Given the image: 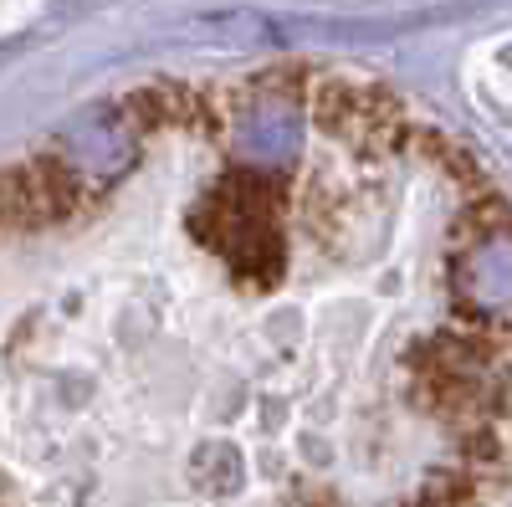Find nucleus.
I'll use <instances>...</instances> for the list:
<instances>
[{"mask_svg":"<svg viewBox=\"0 0 512 507\" xmlns=\"http://www.w3.org/2000/svg\"><path fill=\"white\" fill-rule=\"evenodd\" d=\"M297 139H303V103H297V82L287 77H267L262 88H246L231 108V144L256 175L292 159Z\"/></svg>","mask_w":512,"mask_h":507,"instance_id":"f257e3e1","label":"nucleus"},{"mask_svg":"<svg viewBox=\"0 0 512 507\" xmlns=\"http://www.w3.org/2000/svg\"><path fill=\"white\" fill-rule=\"evenodd\" d=\"M0 226H31L21 169H0Z\"/></svg>","mask_w":512,"mask_h":507,"instance_id":"f03ea898","label":"nucleus"}]
</instances>
